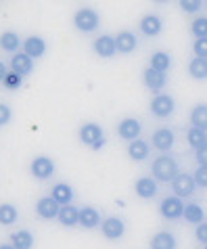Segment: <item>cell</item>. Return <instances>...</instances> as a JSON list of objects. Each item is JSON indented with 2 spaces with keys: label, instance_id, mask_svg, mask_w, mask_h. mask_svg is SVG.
Wrapping results in <instances>:
<instances>
[{
  "label": "cell",
  "instance_id": "cell-1",
  "mask_svg": "<svg viewBox=\"0 0 207 249\" xmlns=\"http://www.w3.org/2000/svg\"><path fill=\"white\" fill-rule=\"evenodd\" d=\"M151 174L157 182H172L174 178L180 174V165L174 159V155L163 153L151 163Z\"/></svg>",
  "mask_w": 207,
  "mask_h": 249
},
{
  "label": "cell",
  "instance_id": "cell-2",
  "mask_svg": "<svg viewBox=\"0 0 207 249\" xmlns=\"http://www.w3.org/2000/svg\"><path fill=\"white\" fill-rule=\"evenodd\" d=\"M73 25L82 34H92L101 27V15L94 9H80L73 15Z\"/></svg>",
  "mask_w": 207,
  "mask_h": 249
},
{
  "label": "cell",
  "instance_id": "cell-3",
  "mask_svg": "<svg viewBox=\"0 0 207 249\" xmlns=\"http://www.w3.org/2000/svg\"><path fill=\"white\" fill-rule=\"evenodd\" d=\"M176 111V101L172 94L159 92L151 99V113H153L157 120H168L170 115H174Z\"/></svg>",
  "mask_w": 207,
  "mask_h": 249
},
{
  "label": "cell",
  "instance_id": "cell-4",
  "mask_svg": "<svg viewBox=\"0 0 207 249\" xmlns=\"http://www.w3.org/2000/svg\"><path fill=\"white\" fill-rule=\"evenodd\" d=\"M80 141L90 149H101L105 144V134H103V128L96 122H86L84 126L80 128Z\"/></svg>",
  "mask_w": 207,
  "mask_h": 249
},
{
  "label": "cell",
  "instance_id": "cell-5",
  "mask_svg": "<svg viewBox=\"0 0 207 249\" xmlns=\"http://www.w3.org/2000/svg\"><path fill=\"white\" fill-rule=\"evenodd\" d=\"M184 199L180 197H176V195H168L161 201L159 205V213H161V218L163 220H170V222H176V220H180L182 218V213H184Z\"/></svg>",
  "mask_w": 207,
  "mask_h": 249
},
{
  "label": "cell",
  "instance_id": "cell-6",
  "mask_svg": "<svg viewBox=\"0 0 207 249\" xmlns=\"http://www.w3.org/2000/svg\"><path fill=\"white\" fill-rule=\"evenodd\" d=\"M172 191H174V195L180 197V199L192 197L197 193V184H195V178H192V174L180 172V174L172 180Z\"/></svg>",
  "mask_w": 207,
  "mask_h": 249
},
{
  "label": "cell",
  "instance_id": "cell-7",
  "mask_svg": "<svg viewBox=\"0 0 207 249\" xmlns=\"http://www.w3.org/2000/svg\"><path fill=\"white\" fill-rule=\"evenodd\" d=\"M30 172L38 180H48L54 174V161L48 155H38L30 165Z\"/></svg>",
  "mask_w": 207,
  "mask_h": 249
},
{
  "label": "cell",
  "instance_id": "cell-8",
  "mask_svg": "<svg viewBox=\"0 0 207 249\" xmlns=\"http://www.w3.org/2000/svg\"><path fill=\"white\" fill-rule=\"evenodd\" d=\"M101 231H103V237L109 239V241H117L126 234V222L117 216H109L107 220L101 222Z\"/></svg>",
  "mask_w": 207,
  "mask_h": 249
},
{
  "label": "cell",
  "instance_id": "cell-9",
  "mask_svg": "<svg viewBox=\"0 0 207 249\" xmlns=\"http://www.w3.org/2000/svg\"><path fill=\"white\" fill-rule=\"evenodd\" d=\"M142 84L149 88L151 92H161L165 86H168V73L157 71L153 67H147L142 71Z\"/></svg>",
  "mask_w": 207,
  "mask_h": 249
},
{
  "label": "cell",
  "instance_id": "cell-10",
  "mask_svg": "<svg viewBox=\"0 0 207 249\" xmlns=\"http://www.w3.org/2000/svg\"><path fill=\"white\" fill-rule=\"evenodd\" d=\"M151 142H153V147L157 151L170 153L176 144V134H174V130H170V128H159L153 132V136H151Z\"/></svg>",
  "mask_w": 207,
  "mask_h": 249
},
{
  "label": "cell",
  "instance_id": "cell-11",
  "mask_svg": "<svg viewBox=\"0 0 207 249\" xmlns=\"http://www.w3.org/2000/svg\"><path fill=\"white\" fill-rule=\"evenodd\" d=\"M140 132H142V124L136 120V117H126V120H121L117 124V134L123 141H136V138H140Z\"/></svg>",
  "mask_w": 207,
  "mask_h": 249
},
{
  "label": "cell",
  "instance_id": "cell-12",
  "mask_svg": "<svg viewBox=\"0 0 207 249\" xmlns=\"http://www.w3.org/2000/svg\"><path fill=\"white\" fill-rule=\"evenodd\" d=\"M94 53L99 54L101 59H111L117 54V46H115V36H109V34H103L92 42Z\"/></svg>",
  "mask_w": 207,
  "mask_h": 249
},
{
  "label": "cell",
  "instance_id": "cell-13",
  "mask_svg": "<svg viewBox=\"0 0 207 249\" xmlns=\"http://www.w3.org/2000/svg\"><path fill=\"white\" fill-rule=\"evenodd\" d=\"M134 193L140 199H153L159 193V182L153 176H142L134 182Z\"/></svg>",
  "mask_w": 207,
  "mask_h": 249
},
{
  "label": "cell",
  "instance_id": "cell-14",
  "mask_svg": "<svg viewBox=\"0 0 207 249\" xmlns=\"http://www.w3.org/2000/svg\"><path fill=\"white\" fill-rule=\"evenodd\" d=\"M11 71L19 73L21 78H27L34 71V59L27 53H15L11 57Z\"/></svg>",
  "mask_w": 207,
  "mask_h": 249
},
{
  "label": "cell",
  "instance_id": "cell-15",
  "mask_svg": "<svg viewBox=\"0 0 207 249\" xmlns=\"http://www.w3.org/2000/svg\"><path fill=\"white\" fill-rule=\"evenodd\" d=\"M115 46H117V53H120V54H130V53H134L136 46H138L136 34L130 32V30H121V32L115 36Z\"/></svg>",
  "mask_w": 207,
  "mask_h": 249
},
{
  "label": "cell",
  "instance_id": "cell-16",
  "mask_svg": "<svg viewBox=\"0 0 207 249\" xmlns=\"http://www.w3.org/2000/svg\"><path fill=\"white\" fill-rule=\"evenodd\" d=\"M140 32H142V36H147V38L159 36V34L163 32V21H161V17H159V15H153V13L144 15V17L140 19Z\"/></svg>",
  "mask_w": 207,
  "mask_h": 249
},
{
  "label": "cell",
  "instance_id": "cell-17",
  "mask_svg": "<svg viewBox=\"0 0 207 249\" xmlns=\"http://www.w3.org/2000/svg\"><path fill=\"white\" fill-rule=\"evenodd\" d=\"M59 210H61V205L54 201L51 195H48V197H40L38 203H36V212H38V216L42 220H54L59 216Z\"/></svg>",
  "mask_w": 207,
  "mask_h": 249
},
{
  "label": "cell",
  "instance_id": "cell-18",
  "mask_svg": "<svg viewBox=\"0 0 207 249\" xmlns=\"http://www.w3.org/2000/svg\"><path fill=\"white\" fill-rule=\"evenodd\" d=\"M151 155V144L147 141H142V138H136V141H130L128 144V157L132 159V161H147Z\"/></svg>",
  "mask_w": 207,
  "mask_h": 249
},
{
  "label": "cell",
  "instance_id": "cell-19",
  "mask_svg": "<svg viewBox=\"0 0 207 249\" xmlns=\"http://www.w3.org/2000/svg\"><path fill=\"white\" fill-rule=\"evenodd\" d=\"M101 213L96 207H90V205H86V207H80V226L82 228H88V231H92V228H99L101 226Z\"/></svg>",
  "mask_w": 207,
  "mask_h": 249
},
{
  "label": "cell",
  "instance_id": "cell-20",
  "mask_svg": "<svg viewBox=\"0 0 207 249\" xmlns=\"http://www.w3.org/2000/svg\"><path fill=\"white\" fill-rule=\"evenodd\" d=\"M23 53H27L32 59H40L46 53V40L40 36H27L23 40Z\"/></svg>",
  "mask_w": 207,
  "mask_h": 249
},
{
  "label": "cell",
  "instance_id": "cell-21",
  "mask_svg": "<svg viewBox=\"0 0 207 249\" xmlns=\"http://www.w3.org/2000/svg\"><path fill=\"white\" fill-rule=\"evenodd\" d=\"M57 220H59V222L63 224V226H67V228L78 226V224H80V207H75V205H71V203L61 205Z\"/></svg>",
  "mask_w": 207,
  "mask_h": 249
},
{
  "label": "cell",
  "instance_id": "cell-22",
  "mask_svg": "<svg viewBox=\"0 0 207 249\" xmlns=\"http://www.w3.org/2000/svg\"><path fill=\"white\" fill-rule=\"evenodd\" d=\"M51 197H52L59 205H67V203H71V201H73L75 193H73V189H71V186H69L67 182H59V184H54V186H52Z\"/></svg>",
  "mask_w": 207,
  "mask_h": 249
},
{
  "label": "cell",
  "instance_id": "cell-23",
  "mask_svg": "<svg viewBox=\"0 0 207 249\" xmlns=\"http://www.w3.org/2000/svg\"><path fill=\"white\" fill-rule=\"evenodd\" d=\"M178 241L170 231H159L151 239V249H176Z\"/></svg>",
  "mask_w": 207,
  "mask_h": 249
},
{
  "label": "cell",
  "instance_id": "cell-24",
  "mask_svg": "<svg viewBox=\"0 0 207 249\" xmlns=\"http://www.w3.org/2000/svg\"><path fill=\"white\" fill-rule=\"evenodd\" d=\"M23 44V40L19 38V34L17 32H2L0 34V48L2 51H6V53H19V46Z\"/></svg>",
  "mask_w": 207,
  "mask_h": 249
},
{
  "label": "cell",
  "instance_id": "cell-25",
  "mask_svg": "<svg viewBox=\"0 0 207 249\" xmlns=\"http://www.w3.org/2000/svg\"><path fill=\"white\" fill-rule=\"evenodd\" d=\"M182 218L186 220L189 224H201L205 222V210L199 203H186L184 207V213H182Z\"/></svg>",
  "mask_w": 207,
  "mask_h": 249
},
{
  "label": "cell",
  "instance_id": "cell-26",
  "mask_svg": "<svg viewBox=\"0 0 207 249\" xmlns=\"http://www.w3.org/2000/svg\"><path fill=\"white\" fill-rule=\"evenodd\" d=\"M190 124L199 130L207 132V103H199L190 111Z\"/></svg>",
  "mask_w": 207,
  "mask_h": 249
},
{
  "label": "cell",
  "instance_id": "cell-27",
  "mask_svg": "<svg viewBox=\"0 0 207 249\" xmlns=\"http://www.w3.org/2000/svg\"><path fill=\"white\" fill-rule=\"evenodd\" d=\"M149 67L157 69V71L168 73V69L172 67V57H170V53H165V51L153 53V54H151V59H149Z\"/></svg>",
  "mask_w": 207,
  "mask_h": 249
},
{
  "label": "cell",
  "instance_id": "cell-28",
  "mask_svg": "<svg viewBox=\"0 0 207 249\" xmlns=\"http://www.w3.org/2000/svg\"><path fill=\"white\" fill-rule=\"evenodd\" d=\"M11 245L15 249H32L34 247V234L30 231H17L11 234Z\"/></svg>",
  "mask_w": 207,
  "mask_h": 249
},
{
  "label": "cell",
  "instance_id": "cell-29",
  "mask_svg": "<svg viewBox=\"0 0 207 249\" xmlns=\"http://www.w3.org/2000/svg\"><path fill=\"white\" fill-rule=\"evenodd\" d=\"M186 142H189V147L192 151H197L199 147H203V144L207 142V132H203V130H199L195 126H190L189 130H186Z\"/></svg>",
  "mask_w": 207,
  "mask_h": 249
},
{
  "label": "cell",
  "instance_id": "cell-30",
  "mask_svg": "<svg viewBox=\"0 0 207 249\" xmlns=\"http://www.w3.org/2000/svg\"><path fill=\"white\" fill-rule=\"evenodd\" d=\"M189 73L192 80H207V59H201V57L190 59Z\"/></svg>",
  "mask_w": 207,
  "mask_h": 249
},
{
  "label": "cell",
  "instance_id": "cell-31",
  "mask_svg": "<svg viewBox=\"0 0 207 249\" xmlns=\"http://www.w3.org/2000/svg\"><path fill=\"white\" fill-rule=\"evenodd\" d=\"M17 218H19V210L13 203H2L0 205V224L2 226L15 224Z\"/></svg>",
  "mask_w": 207,
  "mask_h": 249
},
{
  "label": "cell",
  "instance_id": "cell-32",
  "mask_svg": "<svg viewBox=\"0 0 207 249\" xmlns=\"http://www.w3.org/2000/svg\"><path fill=\"white\" fill-rule=\"evenodd\" d=\"M190 34L195 38H207V17H197L190 23Z\"/></svg>",
  "mask_w": 207,
  "mask_h": 249
},
{
  "label": "cell",
  "instance_id": "cell-33",
  "mask_svg": "<svg viewBox=\"0 0 207 249\" xmlns=\"http://www.w3.org/2000/svg\"><path fill=\"white\" fill-rule=\"evenodd\" d=\"M178 6L184 11V13H199L203 9V0H178Z\"/></svg>",
  "mask_w": 207,
  "mask_h": 249
},
{
  "label": "cell",
  "instance_id": "cell-34",
  "mask_svg": "<svg viewBox=\"0 0 207 249\" xmlns=\"http://www.w3.org/2000/svg\"><path fill=\"white\" fill-rule=\"evenodd\" d=\"M192 178H195L197 189H207V165H199V168L192 172Z\"/></svg>",
  "mask_w": 207,
  "mask_h": 249
},
{
  "label": "cell",
  "instance_id": "cell-35",
  "mask_svg": "<svg viewBox=\"0 0 207 249\" xmlns=\"http://www.w3.org/2000/svg\"><path fill=\"white\" fill-rule=\"evenodd\" d=\"M192 53H195V57L207 59V38H195V42H192Z\"/></svg>",
  "mask_w": 207,
  "mask_h": 249
},
{
  "label": "cell",
  "instance_id": "cell-36",
  "mask_svg": "<svg viewBox=\"0 0 207 249\" xmlns=\"http://www.w3.org/2000/svg\"><path fill=\"white\" fill-rule=\"evenodd\" d=\"M21 75H19V73H15V71H9V73H6V78L2 80V84L6 86V88H17L19 84H21Z\"/></svg>",
  "mask_w": 207,
  "mask_h": 249
},
{
  "label": "cell",
  "instance_id": "cell-37",
  "mask_svg": "<svg viewBox=\"0 0 207 249\" xmlns=\"http://www.w3.org/2000/svg\"><path fill=\"white\" fill-rule=\"evenodd\" d=\"M195 239L199 241V243L207 245V222H201L195 226Z\"/></svg>",
  "mask_w": 207,
  "mask_h": 249
},
{
  "label": "cell",
  "instance_id": "cell-38",
  "mask_svg": "<svg viewBox=\"0 0 207 249\" xmlns=\"http://www.w3.org/2000/svg\"><path fill=\"white\" fill-rule=\"evenodd\" d=\"M195 161H197L199 165H207V142L203 144V147H199V149L195 151Z\"/></svg>",
  "mask_w": 207,
  "mask_h": 249
},
{
  "label": "cell",
  "instance_id": "cell-39",
  "mask_svg": "<svg viewBox=\"0 0 207 249\" xmlns=\"http://www.w3.org/2000/svg\"><path fill=\"white\" fill-rule=\"evenodd\" d=\"M11 122V107L9 105H0V126Z\"/></svg>",
  "mask_w": 207,
  "mask_h": 249
},
{
  "label": "cell",
  "instance_id": "cell-40",
  "mask_svg": "<svg viewBox=\"0 0 207 249\" xmlns=\"http://www.w3.org/2000/svg\"><path fill=\"white\" fill-rule=\"evenodd\" d=\"M6 73H9V69H6V65L2 63V61H0V82L6 78Z\"/></svg>",
  "mask_w": 207,
  "mask_h": 249
},
{
  "label": "cell",
  "instance_id": "cell-41",
  "mask_svg": "<svg viewBox=\"0 0 207 249\" xmlns=\"http://www.w3.org/2000/svg\"><path fill=\"white\" fill-rule=\"evenodd\" d=\"M0 249H15V247H13L11 243H4V245H0Z\"/></svg>",
  "mask_w": 207,
  "mask_h": 249
},
{
  "label": "cell",
  "instance_id": "cell-42",
  "mask_svg": "<svg viewBox=\"0 0 207 249\" xmlns=\"http://www.w3.org/2000/svg\"><path fill=\"white\" fill-rule=\"evenodd\" d=\"M153 2H159L161 4V2H168V0H153Z\"/></svg>",
  "mask_w": 207,
  "mask_h": 249
},
{
  "label": "cell",
  "instance_id": "cell-43",
  "mask_svg": "<svg viewBox=\"0 0 207 249\" xmlns=\"http://www.w3.org/2000/svg\"><path fill=\"white\" fill-rule=\"evenodd\" d=\"M203 249H207V245H203Z\"/></svg>",
  "mask_w": 207,
  "mask_h": 249
}]
</instances>
